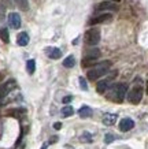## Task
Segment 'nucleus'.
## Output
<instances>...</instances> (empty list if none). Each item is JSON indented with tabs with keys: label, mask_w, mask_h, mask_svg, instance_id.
Wrapping results in <instances>:
<instances>
[{
	"label": "nucleus",
	"mask_w": 148,
	"mask_h": 149,
	"mask_svg": "<svg viewBox=\"0 0 148 149\" xmlns=\"http://www.w3.org/2000/svg\"><path fill=\"white\" fill-rule=\"evenodd\" d=\"M111 66V62L110 60H106V62H102V63H96L93 68H90L89 71H88V79L89 81H96L99 79L100 77H103L104 74H107L108 71V67Z\"/></svg>",
	"instance_id": "nucleus-2"
},
{
	"label": "nucleus",
	"mask_w": 148,
	"mask_h": 149,
	"mask_svg": "<svg viewBox=\"0 0 148 149\" xmlns=\"http://www.w3.org/2000/svg\"><path fill=\"white\" fill-rule=\"evenodd\" d=\"M15 88H17V82L14 81V79H8L7 82H4L3 85L0 86V99H3L4 96H7Z\"/></svg>",
	"instance_id": "nucleus-5"
},
{
	"label": "nucleus",
	"mask_w": 148,
	"mask_h": 149,
	"mask_svg": "<svg viewBox=\"0 0 148 149\" xmlns=\"http://www.w3.org/2000/svg\"><path fill=\"white\" fill-rule=\"evenodd\" d=\"M45 54L51 59H59L62 56V51L59 48H55V47H48V48H45Z\"/></svg>",
	"instance_id": "nucleus-11"
},
{
	"label": "nucleus",
	"mask_w": 148,
	"mask_h": 149,
	"mask_svg": "<svg viewBox=\"0 0 148 149\" xmlns=\"http://www.w3.org/2000/svg\"><path fill=\"white\" fill-rule=\"evenodd\" d=\"M41 149H47V144H44V145H43V148H41Z\"/></svg>",
	"instance_id": "nucleus-29"
},
{
	"label": "nucleus",
	"mask_w": 148,
	"mask_h": 149,
	"mask_svg": "<svg viewBox=\"0 0 148 149\" xmlns=\"http://www.w3.org/2000/svg\"><path fill=\"white\" fill-rule=\"evenodd\" d=\"M26 111L23 108H15V109H8L7 111V115L8 116H14V118H19L21 116V113H25Z\"/></svg>",
	"instance_id": "nucleus-15"
},
{
	"label": "nucleus",
	"mask_w": 148,
	"mask_h": 149,
	"mask_svg": "<svg viewBox=\"0 0 148 149\" xmlns=\"http://www.w3.org/2000/svg\"><path fill=\"white\" fill-rule=\"evenodd\" d=\"M135 127V122L130 119V118H123L121 122H119V130L121 131H129V130H132Z\"/></svg>",
	"instance_id": "nucleus-10"
},
{
	"label": "nucleus",
	"mask_w": 148,
	"mask_h": 149,
	"mask_svg": "<svg viewBox=\"0 0 148 149\" xmlns=\"http://www.w3.org/2000/svg\"><path fill=\"white\" fill-rule=\"evenodd\" d=\"M26 70L29 74H33V72L36 71V62L33 60V59H30V60H27L26 63Z\"/></svg>",
	"instance_id": "nucleus-20"
},
{
	"label": "nucleus",
	"mask_w": 148,
	"mask_h": 149,
	"mask_svg": "<svg viewBox=\"0 0 148 149\" xmlns=\"http://www.w3.org/2000/svg\"><path fill=\"white\" fill-rule=\"evenodd\" d=\"M108 89H110L107 93L108 100L115 101V103H122L123 101V99H125V96H126V92H128V86L125 84H115V85H112Z\"/></svg>",
	"instance_id": "nucleus-1"
},
{
	"label": "nucleus",
	"mask_w": 148,
	"mask_h": 149,
	"mask_svg": "<svg viewBox=\"0 0 148 149\" xmlns=\"http://www.w3.org/2000/svg\"><path fill=\"white\" fill-rule=\"evenodd\" d=\"M62 116L65 118H69V116H72L73 113H74V109H73V107H70V105H66V107H63L62 108Z\"/></svg>",
	"instance_id": "nucleus-18"
},
{
	"label": "nucleus",
	"mask_w": 148,
	"mask_h": 149,
	"mask_svg": "<svg viewBox=\"0 0 148 149\" xmlns=\"http://www.w3.org/2000/svg\"><path fill=\"white\" fill-rule=\"evenodd\" d=\"M14 1H15V4L18 6L22 11H27V10H29V3H27V0H14Z\"/></svg>",
	"instance_id": "nucleus-19"
},
{
	"label": "nucleus",
	"mask_w": 148,
	"mask_h": 149,
	"mask_svg": "<svg viewBox=\"0 0 148 149\" xmlns=\"http://www.w3.org/2000/svg\"><path fill=\"white\" fill-rule=\"evenodd\" d=\"M112 19V15L111 14H100L97 17H95L89 21V25H97V23H106L108 21Z\"/></svg>",
	"instance_id": "nucleus-7"
},
{
	"label": "nucleus",
	"mask_w": 148,
	"mask_h": 149,
	"mask_svg": "<svg viewBox=\"0 0 148 149\" xmlns=\"http://www.w3.org/2000/svg\"><path fill=\"white\" fill-rule=\"evenodd\" d=\"M1 1H3L6 6H8V7H11V6H13V0H1Z\"/></svg>",
	"instance_id": "nucleus-27"
},
{
	"label": "nucleus",
	"mask_w": 148,
	"mask_h": 149,
	"mask_svg": "<svg viewBox=\"0 0 148 149\" xmlns=\"http://www.w3.org/2000/svg\"><path fill=\"white\" fill-rule=\"evenodd\" d=\"M8 25L13 29H19V26H21V17H19V14L17 13L8 14Z\"/></svg>",
	"instance_id": "nucleus-9"
},
{
	"label": "nucleus",
	"mask_w": 148,
	"mask_h": 149,
	"mask_svg": "<svg viewBox=\"0 0 148 149\" xmlns=\"http://www.w3.org/2000/svg\"><path fill=\"white\" fill-rule=\"evenodd\" d=\"M99 41H100V30L93 27V29H89L88 32L85 33V42L88 45L93 47L96 45Z\"/></svg>",
	"instance_id": "nucleus-4"
},
{
	"label": "nucleus",
	"mask_w": 148,
	"mask_h": 149,
	"mask_svg": "<svg viewBox=\"0 0 148 149\" xmlns=\"http://www.w3.org/2000/svg\"><path fill=\"white\" fill-rule=\"evenodd\" d=\"M0 38L4 41V42H8L10 41V37H8V30L3 27V29H0Z\"/></svg>",
	"instance_id": "nucleus-22"
},
{
	"label": "nucleus",
	"mask_w": 148,
	"mask_h": 149,
	"mask_svg": "<svg viewBox=\"0 0 148 149\" xmlns=\"http://www.w3.org/2000/svg\"><path fill=\"white\" fill-rule=\"evenodd\" d=\"M72 100H73V97H72V96H66V97H63V100H62V101H63V104H67V103H70Z\"/></svg>",
	"instance_id": "nucleus-26"
},
{
	"label": "nucleus",
	"mask_w": 148,
	"mask_h": 149,
	"mask_svg": "<svg viewBox=\"0 0 148 149\" xmlns=\"http://www.w3.org/2000/svg\"><path fill=\"white\" fill-rule=\"evenodd\" d=\"M99 56H100V51L97 48H93V49L88 51L85 54V58H88V59H97Z\"/></svg>",
	"instance_id": "nucleus-17"
},
{
	"label": "nucleus",
	"mask_w": 148,
	"mask_h": 149,
	"mask_svg": "<svg viewBox=\"0 0 148 149\" xmlns=\"http://www.w3.org/2000/svg\"><path fill=\"white\" fill-rule=\"evenodd\" d=\"M143 99V88L139 85L133 86L132 89L129 91L128 93V100H129V103L132 104H139Z\"/></svg>",
	"instance_id": "nucleus-3"
},
{
	"label": "nucleus",
	"mask_w": 148,
	"mask_h": 149,
	"mask_svg": "<svg viewBox=\"0 0 148 149\" xmlns=\"http://www.w3.org/2000/svg\"><path fill=\"white\" fill-rule=\"evenodd\" d=\"M112 1H121V0H112Z\"/></svg>",
	"instance_id": "nucleus-31"
},
{
	"label": "nucleus",
	"mask_w": 148,
	"mask_h": 149,
	"mask_svg": "<svg viewBox=\"0 0 148 149\" xmlns=\"http://www.w3.org/2000/svg\"><path fill=\"white\" fill-rule=\"evenodd\" d=\"M147 93H148V82H147Z\"/></svg>",
	"instance_id": "nucleus-30"
},
{
	"label": "nucleus",
	"mask_w": 148,
	"mask_h": 149,
	"mask_svg": "<svg viewBox=\"0 0 148 149\" xmlns=\"http://www.w3.org/2000/svg\"><path fill=\"white\" fill-rule=\"evenodd\" d=\"M80 141H81V142H92V141H93L92 134H90V133H88V131L82 133V134H81V137H80Z\"/></svg>",
	"instance_id": "nucleus-21"
},
{
	"label": "nucleus",
	"mask_w": 148,
	"mask_h": 149,
	"mask_svg": "<svg viewBox=\"0 0 148 149\" xmlns=\"http://www.w3.org/2000/svg\"><path fill=\"white\" fill-rule=\"evenodd\" d=\"M54 127H55V129H56V130H59V129L62 127V125H60V122H56V123H55V125H54Z\"/></svg>",
	"instance_id": "nucleus-28"
},
{
	"label": "nucleus",
	"mask_w": 148,
	"mask_h": 149,
	"mask_svg": "<svg viewBox=\"0 0 148 149\" xmlns=\"http://www.w3.org/2000/svg\"><path fill=\"white\" fill-rule=\"evenodd\" d=\"M80 86L82 91H86V89H88V85H86V81L84 77H80Z\"/></svg>",
	"instance_id": "nucleus-25"
},
{
	"label": "nucleus",
	"mask_w": 148,
	"mask_h": 149,
	"mask_svg": "<svg viewBox=\"0 0 148 149\" xmlns=\"http://www.w3.org/2000/svg\"><path fill=\"white\" fill-rule=\"evenodd\" d=\"M27 42H29V36H27V33L26 32L19 33L18 37H17V44H18L19 47H25V45H27Z\"/></svg>",
	"instance_id": "nucleus-13"
},
{
	"label": "nucleus",
	"mask_w": 148,
	"mask_h": 149,
	"mask_svg": "<svg viewBox=\"0 0 148 149\" xmlns=\"http://www.w3.org/2000/svg\"><path fill=\"white\" fill-rule=\"evenodd\" d=\"M102 122L106 126H112L114 123L117 122V115L115 113H106L103 116V119H102Z\"/></svg>",
	"instance_id": "nucleus-12"
},
{
	"label": "nucleus",
	"mask_w": 148,
	"mask_h": 149,
	"mask_svg": "<svg viewBox=\"0 0 148 149\" xmlns=\"http://www.w3.org/2000/svg\"><path fill=\"white\" fill-rule=\"evenodd\" d=\"M78 115H80L82 119L90 118V116H92V109H90L88 105H84V107H81V108H80V111H78Z\"/></svg>",
	"instance_id": "nucleus-14"
},
{
	"label": "nucleus",
	"mask_w": 148,
	"mask_h": 149,
	"mask_svg": "<svg viewBox=\"0 0 148 149\" xmlns=\"http://www.w3.org/2000/svg\"><path fill=\"white\" fill-rule=\"evenodd\" d=\"M74 64H76V59H74V56H73V55L67 56V58L63 60V66H65V67H67V68L74 67Z\"/></svg>",
	"instance_id": "nucleus-16"
},
{
	"label": "nucleus",
	"mask_w": 148,
	"mask_h": 149,
	"mask_svg": "<svg viewBox=\"0 0 148 149\" xmlns=\"http://www.w3.org/2000/svg\"><path fill=\"white\" fill-rule=\"evenodd\" d=\"M97 11H117L118 10V6L114 3V1H102L100 4H97L96 7Z\"/></svg>",
	"instance_id": "nucleus-8"
},
{
	"label": "nucleus",
	"mask_w": 148,
	"mask_h": 149,
	"mask_svg": "<svg viewBox=\"0 0 148 149\" xmlns=\"http://www.w3.org/2000/svg\"><path fill=\"white\" fill-rule=\"evenodd\" d=\"M117 137L114 136V134H106V138H104V142L106 144H110V142H112V141L115 140Z\"/></svg>",
	"instance_id": "nucleus-24"
},
{
	"label": "nucleus",
	"mask_w": 148,
	"mask_h": 149,
	"mask_svg": "<svg viewBox=\"0 0 148 149\" xmlns=\"http://www.w3.org/2000/svg\"><path fill=\"white\" fill-rule=\"evenodd\" d=\"M6 19V4L0 3V23H3Z\"/></svg>",
	"instance_id": "nucleus-23"
},
{
	"label": "nucleus",
	"mask_w": 148,
	"mask_h": 149,
	"mask_svg": "<svg viewBox=\"0 0 148 149\" xmlns=\"http://www.w3.org/2000/svg\"><path fill=\"white\" fill-rule=\"evenodd\" d=\"M115 75H117V72H112V74L107 78V79H102L100 82H97V85H96V91H97V93L103 95L104 92H106L108 88H110V82L112 81V78L115 77Z\"/></svg>",
	"instance_id": "nucleus-6"
}]
</instances>
